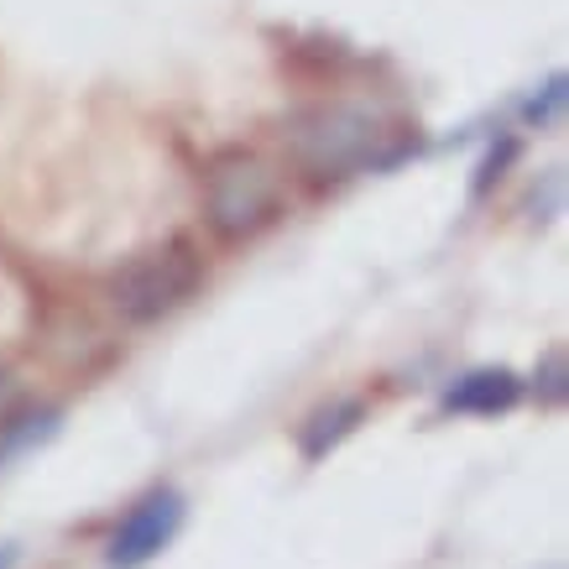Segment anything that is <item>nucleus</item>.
Listing matches in <instances>:
<instances>
[{
  "instance_id": "f257e3e1",
  "label": "nucleus",
  "mask_w": 569,
  "mask_h": 569,
  "mask_svg": "<svg viewBox=\"0 0 569 569\" xmlns=\"http://www.w3.org/2000/svg\"><path fill=\"white\" fill-rule=\"evenodd\" d=\"M193 282H199V267H193L189 251L183 246H162V251L131 261L116 277V309L126 319H157V313L178 309L193 293Z\"/></svg>"
},
{
  "instance_id": "f03ea898",
  "label": "nucleus",
  "mask_w": 569,
  "mask_h": 569,
  "mask_svg": "<svg viewBox=\"0 0 569 569\" xmlns=\"http://www.w3.org/2000/svg\"><path fill=\"white\" fill-rule=\"evenodd\" d=\"M272 199H277L272 173L261 168L257 157L230 152L214 162V173H209V220H214V230L251 236L257 224H267Z\"/></svg>"
},
{
  "instance_id": "7ed1b4c3",
  "label": "nucleus",
  "mask_w": 569,
  "mask_h": 569,
  "mask_svg": "<svg viewBox=\"0 0 569 569\" xmlns=\"http://www.w3.org/2000/svg\"><path fill=\"white\" fill-rule=\"evenodd\" d=\"M298 152L309 168L319 173H340V168H356L366 157L377 152L381 141V126L377 116H366V110H350V104H335V110H313L303 116L293 131Z\"/></svg>"
},
{
  "instance_id": "20e7f679",
  "label": "nucleus",
  "mask_w": 569,
  "mask_h": 569,
  "mask_svg": "<svg viewBox=\"0 0 569 569\" xmlns=\"http://www.w3.org/2000/svg\"><path fill=\"white\" fill-rule=\"evenodd\" d=\"M178 528H183V497L178 491H152V497L141 501L137 512L116 528V538H110V569H141L152 565L157 553L168 549L178 538Z\"/></svg>"
},
{
  "instance_id": "39448f33",
  "label": "nucleus",
  "mask_w": 569,
  "mask_h": 569,
  "mask_svg": "<svg viewBox=\"0 0 569 569\" xmlns=\"http://www.w3.org/2000/svg\"><path fill=\"white\" fill-rule=\"evenodd\" d=\"M522 397V381L512 377V371H470V377H460L455 387L445 392V408L449 413H507L512 402Z\"/></svg>"
},
{
  "instance_id": "423d86ee",
  "label": "nucleus",
  "mask_w": 569,
  "mask_h": 569,
  "mask_svg": "<svg viewBox=\"0 0 569 569\" xmlns=\"http://www.w3.org/2000/svg\"><path fill=\"white\" fill-rule=\"evenodd\" d=\"M356 418H361V408H356V402H340V408H325V413L313 418V429L303 433V449H309V455H325V449L335 445L340 433H350V429H356Z\"/></svg>"
},
{
  "instance_id": "0eeeda50",
  "label": "nucleus",
  "mask_w": 569,
  "mask_h": 569,
  "mask_svg": "<svg viewBox=\"0 0 569 569\" xmlns=\"http://www.w3.org/2000/svg\"><path fill=\"white\" fill-rule=\"evenodd\" d=\"M17 565V549H0V569H11Z\"/></svg>"
}]
</instances>
